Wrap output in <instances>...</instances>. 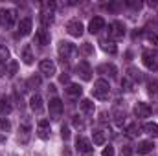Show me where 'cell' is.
Returning <instances> with one entry per match:
<instances>
[{
	"instance_id": "1",
	"label": "cell",
	"mask_w": 158,
	"mask_h": 156,
	"mask_svg": "<svg viewBox=\"0 0 158 156\" xmlns=\"http://www.w3.org/2000/svg\"><path fill=\"white\" fill-rule=\"evenodd\" d=\"M77 55H79V48L76 44L66 42V40H63V42L59 44V57H61V63H63L64 66L72 64Z\"/></svg>"
},
{
	"instance_id": "2",
	"label": "cell",
	"mask_w": 158,
	"mask_h": 156,
	"mask_svg": "<svg viewBox=\"0 0 158 156\" xmlns=\"http://www.w3.org/2000/svg\"><path fill=\"white\" fill-rule=\"evenodd\" d=\"M92 94H94V97L99 99V101L109 99V94H110V84H109V81H105V79H98V81L94 83Z\"/></svg>"
},
{
	"instance_id": "3",
	"label": "cell",
	"mask_w": 158,
	"mask_h": 156,
	"mask_svg": "<svg viewBox=\"0 0 158 156\" xmlns=\"http://www.w3.org/2000/svg\"><path fill=\"white\" fill-rule=\"evenodd\" d=\"M17 22V9H0V26L13 28Z\"/></svg>"
},
{
	"instance_id": "4",
	"label": "cell",
	"mask_w": 158,
	"mask_h": 156,
	"mask_svg": "<svg viewBox=\"0 0 158 156\" xmlns=\"http://www.w3.org/2000/svg\"><path fill=\"white\" fill-rule=\"evenodd\" d=\"M39 70H40V74L46 76V77H53L57 74V66H55V63L52 59H42L39 64Z\"/></svg>"
},
{
	"instance_id": "5",
	"label": "cell",
	"mask_w": 158,
	"mask_h": 156,
	"mask_svg": "<svg viewBox=\"0 0 158 156\" xmlns=\"http://www.w3.org/2000/svg\"><path fill=\"white\" fill-rule=\"evenodd\" d=\"M76 149H77L81 154H86V156H90L92 153H94L92 142L86 140V138H83V136H77V140H76Z\"/></svg>"
},
{
	"instance_id": "6",
	"label": "cell",
	"mask_w": 158,
	"mask_h": 156,
	"mask_svg": "<svg viewBox=\"0 0 158 156\" xmlns=\"http://www.w3.org/2000/svg\"><path fill=\"white\" fill-rule=\"evenodd\" d=\"M123 35H125V26H123V22L114 20V22L109 24V37H110V39H121Z\"/></svg>"
},
{
	"instance_id": "7",
	"label": "cell",
	"mask_w": 158,
	"mask_h": 156,
	"mask_svg": "<svg viewBox=\"0 0 158 156\" xmlns=\"http://www.w3.org/2000/svg\"><path fill=\"white\" fill-rule=\"evenodd\" d=\"M48 110H50V117H52V119H59L61 114H63V103H61V99H59V97L50 99Z\"/></svg>"
},
{
	"instance_id": "8",
	"label": "cell",
	"mask_w": 158,
	"mask_h": 156,
	"mask_svg": "<svg viewBox=\"0 0 158 156\" xmlns=\"http://www.w3.org/2000/svg\"><path fill=\"white\" fill-rule=\"evenodd\" d=\"M142 59H143V64H145L149 70H158V59L151 50H143V51H142Z\"/></svg>"
},
{
	"instance_id": "9",
	"label": "cell",
	"mask_w": 158,
	"mask_h": 156,
	"mask_svg": "<svg viewBox=\"0 0 158 156\" xmlns=\"http://www.w3.org/2000/svg\"><path fill=\"white\" fill-rule=\"evenodd\" d=\"M66 31H68L72 37H81L83 31H85V28H83V24L79 22L77 18H72V20L66 22Z\"/></svg>"
},
{
	"instance_id": "10",
	"label": "cell",
	"mask_w": 158,
	"mask_h": 156,
	"mask_svg": "<svg viewBox=\"0 0 158 156\" xmlns=\"http://www.w3.org/2000/svg\"><path fill=\"white\" fill-rule=\"evenodd\" d=\"M76 74H77L83 81H90V79H92V68H90V64H88L86 61H81L77 66H76Z\"/></svg>"
},
{
	"instance_id": "11",
	"label": "cell",
	"mask_w": 158,
	"mask_h": 156,
	"mask_svg": "<svg viewBox=\"0 0 158 156\" xmlns=\"http://www.w3.org/2000/svg\"><path fill=\"white\" fill-rule=\"evenodd\" d=\"M134 116L138 117V119L149 117L151 116V107H149L147 103H143V101H138V103L134 105Z\"/></svg>"
},
{
	"instance_id": "12",
	"label": "cell",
	"mask_w": 158,
	"mask_h": 156,
	"mask_svg": "<svg viewBox=\"0 0 158 156\" xmlns=\"http://www.w3.org/2000/svg\"><path fill=\"white\" fill-rule=\"evenodd\" d=\"M37 134H39L40 140H48L52 136V129H50V123L46 119H40L37 123Z\"/></svg>"
},
{
	"instance_id": "13",
	"label": "cell",
	"mask_w": 158,
	"mask_h": 156,
	"mask_svg": "<svg viewBox=\"0 0 158 156\" xmlns=\"http://www.w3.org/2000/svg\"><path fill=\"white\" fill-rule=\"evenodd\" d=\"M30 138H31V127H30L28 123L20 125V127H19V134H17V140H19L20 143H28V142H30Z\"/></svg>"
},
{
	"instance_id": "14",
	"label": "cell",
	"mask_w": 158,
	"mask_h": 156,
	"mask_svg": "<svg viewBox=\"0 0 158 156\" xmlns=\"http://www.w3.org/2000/svg\"><path fill=\"white\" fill-rule=\"evenodd\" d=\"M105 28V20H103V17H94L92 20H90V24H88V31L94 35V33H99L101 30Z\"/></svg>"
},
{
	"instance_id": "15",
	"label": "cell",
	"mask_w": 158,
	"mask_h": 156,
	"mask_svg": "<svg viewBox=\"0 0 158 156\" xmlns=\"http://www.w3.org/2000/svg\"><path fill=\"white\" fill-rule=\"evenodd\" d=\"M30 33H31V18L26 17V18H22V20L19 22V35H20V37H26V35H30Z\"/></svg>"
},
{
	"instance_id": "16",
	"label": "cell",
	"mask_w": 158,
	"mask_h": 156,
	"mask_svg": "<svg viewBox=\"0 0 158 156\" xmlns=\"http://www.w3.org/2000/svg\"><path fill=\"white\" fill-rule=\"evenodd\" d=\"M30 107H31V110H33L35 114H42V112H44V105H42V97H40L39 94H35V96L31 97V101H30Z\"/></svg>"
},
{
	"instance_id": "17",
	"label": "cell",
	"mask_w": 158,
	"mask_h": 156,
	"mask_svg": "<svg viewBox=\"0 0 158 156\" xmlns=\"http://www.w3.org/2000/svg\"><path fill=\"white\" fill-rule=\"evenodd\" d=\"M98 74H103V76H109V77H116L118 68L114 64H99L98 66Z\"/></svg>"
},
{
	"instance_id": "18",
	"label": "cell",
	"mask_w": 158,
	"mask_h": 156,
	"mask_svg": "<svg viewBox=\"0 0 158 156\" xmlns=\"http://www.w3.org/2000/svg\"><path fill=\"white\" fill-rule=\"evenodd\" d=\"M153 149H155V143H153L151 140H143V142H140L138 147H136L138 154H149V153H153Z\"/></svg>"
},
{
	"instance_id": "19",
	"label": "cell",
	"mask_w": 158,
	"mask_h": 156,
	"mask_svg": "<svg viewBox=\"0 0 158 156\" xmlns=\"http://www.w3.org/2000/svg\"><path fill=\"white\" fill-rule=\"evenodd\" d=\"M50 31H46V30H39L37 33H35V42L39 44V46H48L50 44Z\"/></svg>"
},
{
	"instance_id": "20",
	"label": "cell",
	"mask_w": 158,
	"mask_h": 156,
	"mask_svg": "<svg viewBox=\"0 0 158 156\" xmlns=\"http://www.w3.org/2000/svg\"><path fill=\"white\" fill-rule=\"evenodd\" d=\"M79 109H81V112L85 116H92L94 114V103L90 99H81L79 101Z\"/></svg>"
},
{
	"instance_id": "21",
	"label": "cell",
	"mask_w": 158,
	"mask_h": 156,
	"mask_svg": "<svg viewBox=\"0 0 158 156\" xmlns=\"http://www.w3.org/2000/svg\"><path fill=\"white\" fill-rule=\"evenodd\" d=\"M33 51H31V46L30 44H26L24 48H22V61L26 63V64H33Z\"/></svg>"
},
{
	"instance_id": "22",
	"label": "cell",
	"mask_w": 158,
	"mask_h": 156,
	"mask_svg": "<svg viewBox=\"0 0 158 156\" xmlns=\"http://www.w3.org/2000/svg\"><path fill=\"white\" fill-rule=\"evenodd\" d=\"M40 22H42V28H48L53 24V13L52 11H42L40 13Z\"/></svg>"
},
{
	"instance_id": "23",
	"label": "cell",
	"mask_w": 158,
	"mask_h": 156,
	"mask_svg": "<svg viewBox=\"0 0 158 156\" xmlns=\"http://www.w3.org/2000/svg\"><path fill=\"white\" fill-rule=\"evenodd\" d=\"M92 138H94V143H96V145H103L105 140H107V134H105V130L96 129V130L92 132Z\"/></svg>"
},
{
	"instance_id": "24",
	"label": "cell",
	"mask_w": 158,
	"mask_h": 156,
	"mask_svg": "<svg viewBox=\"0 0 158 156\" xmlns=\"http://www.w3.org/2000/svg\"><path fill=\"white\" fill-rule=\"evenodd\" d=\"M11 110H13V107H11L9 99H7V97H0V114H2V116H7Z\"/></svg>"
},
{
	"instance_id": "25",
	"label": "cell",
	"mask_w": 158,
	"mask_h": 156,
	"mask_svg": "<svg viewBox=\"0 0 158 156\" xmlns=\"http://www.w3.org/2000/svg\"><path fill=\"white\" fill-rule=\"evenodd\" d=\"M112 119H114V123H116L118 127H121V125L125 123V112L119 110V109H114V110H112Z\"/></svg>"
},
{
	"instance_id": "26",
	"label": "cell",
	"mask_w": 158,
	"mask_h": 156,
	"mask_svg": "<svg viewBox=\"0 0 158 156\" xmlns=\"http://www.w3.org/2000/svg\"><path fill=\"white\" fill-rule=\"evenodd\" d=\"M140 130H142V127H140L138 123H131V125L127 127V130H125V132H127V136H129V138H136L138 134H142Z\"/></svg>"
},
{
	"instance_id": "27",
	"label": "cell",
	"mask_w": 158,
	"mask_h": 156,
	"mask_svg": "<svg viewBox=\"0 0 158 156\" xmlns=\"http://www.w3.org/2000/svg\"><path fill=\"white\" fill-rule=\"evenodd\" d=\"M66 94H68L70 97H79V96L83 94V88H81L79 84H68V86H66Z\"/></svg>"
},
{
	"instance_id": "28",
	"label": "cell",
	"mask_w": 158,
	"mask_h": 156,
	"mask_svg": "<svg viewBox=\"0 0 158 156\" xmlns=\"http://www.w3.org/2000/svg\"><path fill=\"white\" fill-rule=\"evenodd\" d=\"M142 130H145V134H149L153 138H158V125L156 123H145Z\"/></svg>"
},
{
	"instance_id": "29",
	"label": "cell",
	"mask_w": 158,
	"mask_h": 156,
	"mask_svg": "<svg viewBox=\"0 0 158 156\" xmlns=\"http://www.w3.org/2000/svg\"><path fill=\"white\" fill-rule=\"evenodd\" d=\"M28 88H31V90H35V88H39L40 86V76H31V77L28 79Z\"/></svg>"
},
{
	"instance_id": "30",
	"label": "cell",
	"mask_w": 158,
	"mask_h": 156,
	"mask_svg": "<svg viewBox=\"0 0 158 156\" xmlns=\"http://www.w3.org/2000/svg\"><path fill=\"white\" fill-rule=\"evenodd\" d=\"M101 48H103L107 53H116V51H118L116 44H114V42H107V40H103V42H101Z\"/></svg>"
},
{
	"instance_id": "31",
	"label": "cell",
	"mask_w": 158,
	"mask_h": 156,
	"mask_svg": "<svg viewBox=\"0 0 158 156\" xmlns=\"http://www.w3.org/2000/svg\"><path fill=\"white\" fill-rule=\"evenodd\" d=\"M147 92L149 94H158V79H149V83H147Z\"/></svg>"
},
{
	"instance_id": "32",
	"label": "cell",
	"mask_w": 158,
	"mask_h": 156,
	"mask_svg": "<svg viewBox=\"0 0 158 156\" xmlns=\"http://www.w3.org/2000/svg\"><path fill=\"white\" fill-rule=\"evenodd\" d=\"M79 51H81L83 55H92V53H94V46H92L90 42H85V44H81Z\"/></svg>"
},
{
	"instance_id": "33",
	"label": "cell",
	"mask_w": 158,
	"mask_h": 156,
	"mask_svg": "<svg viewBox=\"0 0 158 156\" xmlns=\"http://www.w3.org/2000/svg\"><path fill=\"white\" fill-rule=\"evenodd\" d=\"M17 68H19L17 61H9V63H7V70H6V72H7V76H9V77H13V76L17 74Z\"/></svg>"
},
{
	"instance_id": "34",
	"label": "cell",
	"mask_w": 158,
	"mask_h": 156,
	"mask_svg": "<svg viewBox=\"0 0 158 156\" xmlns=\"http://www.w3.org/2000/svg\"><path fill=\"white\" fill-rule=\"evenodd\" d=\"M9 129H11V123H9V119L2 117V119H0V130H2V132H7Z\"/></svg>"
},
{
	"instance_id": "35",
	"label": "cell",
	"mask_w": 158,
	"mask_h": 156,
	"mask_svg": "<svg viewBox=\"0 0 158 156\" xmlns=\"http://www.w3.org/2000/svg\"><path fill=\"white\" fill-rule=\"evenodd\" d=\"M7 59H9V51H7V48H6V46H0V61L6 64Z\"/></svg>"
},
{
	"instance_id": "36",
	"label": "cell",
	"mask_w": 158,
	"mask_h": 156,
	"mask_svg": "<svg viewBox=\"0 0 158 156\" xmlns=\"http://www.w3.org/2000/svg\"><path fill=\"white\" fill-rule=\"evenodd\" d=\"M129 76L134 79V81H140V79H142V72L136 70V68H129Z\"/></svg>"
},
{
	"instance_id": "37",
	"label": "cell",
	"mask_w": 158,
	"mask_h": 156,
	"mask_svg": "<svg viewBox=\"0 0 158 156\" xmlns=\"http://www.w3.org/2000/svg\"><path fill=\"white\" fill-rule=\"evenodd\" d=\"M149 42L153 44V48H156L158 50V31H155V33L149 35Z\"/></svg>"
},
{
	"instance_id": "38",
	"label": "cell",
	"mask_w": 158,
	"mask_h": 156,
	"mask_svg": "<svg viewBox=\"0 0 158 156\" xmlns=\"http://www.w3.org/2000/svg\"><path fill=\"white\" fill-rule=\"evenodd\" d=\"M101 156H114V147H112V145L105 147V149H103V153H101Z\"/></svg>"
},
{
	"instance_id": "39",
	"label": "cell",
	"mask_w": 158,
	"mask_h": 156,
	"mask_svg": "<svg viewBox=\"0 0 158 156\" xmlns=\"http://www.w3.org/2000/svg\"><path fill=\"white\" fill-rule=\"evenodd\" d=\"M61 138H63V140H68V138H70V130H68V127H63V129H61Z\"/></svg>"
},
{
	"instance_id": "40",
	"label": "cell",
	"mask_w": 158,
	"mask_h": 156,
	"mask_svg": "<svg viewBox=\"0 0 158 156\" xmlns=\"http://www.w3.org/2000/svg\"><path fill=\"white\" fill-rule=\"evenodd\" d=\"M74 127H76V129H83V127H85V123L79 119V116H74Z\"/></svg>"
},
{
	"instance_id": "41",
	"label": "cell",
	"mask_w": 158,
	"mask_h": 156,
	"mask_svg": "<svg viewBox=\"0 0 158 156\" xmlns=\"http://www.w3.org/2000/svg\"><path fill=\"white\" fill-rule=\"evenodd\" d=\"M6 70H7V68H6V64H4V63H2V61H0V77H4V76H6V74H7V72H6Z\"/></svg>"
},
{
	"instance_id": "42",
	"label": "cell",
	"mask_w": 158,
	"mask_h": 156,
	"mask_svg": "<svg viewBox=\"0 0 158 156\" xmlns=\"http://www.w3.org/2000/svg\"><path fill=\"white\" fill-rule=\"evenodd\" d=\"M105 7H107V9H110V11H114V9H118V7H119V4H107Z\"/></svg>"
},
{
	"instance_id": "43",
	"label": "cell",
	"mask_w": 158,
	"mask_h": 156,
	"mask_svg": "<svg viewBox=\"0 0 158 156\" xmlns=\"http://www.w3.org/2000/svg\"><path fill=\"white\" fill-rule=\"evenodd\" d=\"M131 154H132V151H131L129 147H125V149L121 151V156H131Z\"/></svg>"
},
{
	"instance_id": "44",
	"label": "cell",
	"mask_w": 158,
	"mask_h": 156,
	"mask_svg": "<svg viewBox=\"0 0 158 156\" xmlns=\"http://www.w3.org/2000/svg\"><path fill=\"white\" fill-rule=\"evenodd\" d=\"M61 83H68V81H70V77H68V74H63V76H61Z\"/></svg>"
},
{
	"instance_id": "45",
	"label": "cell",
	"mask_w": 158,
	"mask_h": 156,
	"mask_svg": "<svg viewBox=\"0 0 158 156\" xmlns=\"http://www.w3.org/2000/svg\"><path fill=\"white\" fill-rule=\"evenodd\" d=\"M63 154L64 156H72V151H70L68 147H64V149H63Z\"/></svg>"
},
{
	"instance_id": "46",
	"label": "cell",
	"mask_w": 158,
	"mask_h": 156,
	"mask_svg": "<svg viewBox=\"0 0 158 156\" xmlns=\"http://www.w3.org/2000/svg\"><path fill=\"white\" fill-rule=\"evenodd\" d=\"M0 143H6V136L4 134H0Z\"/></svg>"
}]
</instances>
